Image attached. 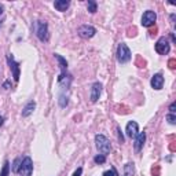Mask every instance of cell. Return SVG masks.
<instances>
[{
  "label": "cell",
  "instance_id": "484cf974",
  "mask_svg": "<svg viewBox=\"0 0 176 176\" xmlns=\"http://www.w3.org/2000/svg\"><path fill=\"white\" fill-rule=\"evenodd\" d=\"M175 107H176V105H175V103H172V105H171V107H169V110H171V113H169V114H175Z\"/></svg>",
  "mask_w": 176,
  "mask_h": 176
},
{
  "label": "cell",
  "instance_id": "2e32d148",
  "mask_svg": "<svg viewBox=\"0 0 176 176\" xmlns=\"http://www.w3.org/2000/svg\"><path fill=\"white\" fill-rule=\"evenodd\" d=\"M133 172H135L133 164H132V162H128V164H127V165L124 167V175H122V176H132Z\"/></svg>",
  "mask_w": 176,
  "mask_h": 176
},
{
  "label": "cell",
  "instance_id": "f1b7e54d",
  "mask_svg": "<svg viewBox=\"0 0 176 176\" xmlns=\"http://www.w3.org/2000/svg\"><path fill=\"white\" fill-rule=\"evenodd\" d=\"M0 25H2V22H0Z\"/></svg>",
  "mask_w": 176,
  "mask_h": 176
},
{
  "label": "cell",
  "instance_id": "44dd1931",
  "mask_svg": "<svg viewBox=\"0 0 176 176\" xmlns=\"http://www.w3.org/2000/svg\"><path fill=\"white\" fill-rule=\"evenodd\" d=\"M167 120L169 121V124H175V122H176L175 114H168V116H167Z\"/></svg>",
  "mask_w": 176,
  "mask_h": 176
},
{
  "label": "cell",
  "instance_id": "ffe728a7",
  "mask_svg": "<svg viewBox=\"0 0 176 176\" xmlns=\"http://www.w3.org/2000/svg\"><path fill=\"white\" fill-rule=\"evenodd\" d=\"M94 161H95L96 164H103L105 161H106V156H103V154H99V156H96L95 158H94Z\"/></svg>",
  "mask_w": 176,
  "mask_h": 176
},
{
  "label": "cell",
  "instance_id": "5bb4252c",
  "mask_svg": "<svg viewBox=\"0 0 176 176\" xmlns=\"http://www.w3.org/2000/svg\"><path fill=\"white\" fill-rule=\"evenodd\" d=\"M35 107H36V103L33 102V100H31V102L24 107V110H22V117H28V116H31L33 113V110H35Z\"/></svg>",
  "mask_w": 176,
  "mask_h": 176
},
{
  "label": "cell",
  "instance_id": "6da1fadb",
  "mask_svg": "<svg viewBox=\"0 0 176 176\" xmlns=\"http://www.w3.org/2000/svg\"><path fill=\"white\" fill-rule=\"evenodd\" d=\"M95 145H96V149L102 153L103 156L109 154L110 150H111V145L109 139H107L105 135H96L95 136Z\"/></svg>",
  "mask_w": 176,
  "mask_h": 176
},
{
  "label": "cell",
  "instance_id": "8992f818",
  "mask_svg": "<svg viewBox=\"0 0 176 176\" xmlns=\"http://www.w3.org/2000/svg\"><path fill=\"white\" fill-rule=\"evenodd\" d=\"M169 50H171V46H169V43H168L167 37H160L156 43V51L158 52L160 55H167L168 52H169Z\"/></svg>",
  "mask_w": 176,
  "mask_h": 176
},
{
  "label": "cell",
  "instance_id": "cb8c5ba5",
  "mask_svg": "<svg viewBox=\"0 0 176 176\" xmlns=\"http://www.w3.org/2000/svg\"><path fill=\"white\" fill-rule=\"evenodd\" d=\"M81 173H83V168H77L72 176H81Z\"/></svg>",
  "mask_w": 176,
  "mask_h": 176
},
{
  "label": "cell",
  "instance_id": "83f0119b",
  "mask_svg": "<svg viewBox=\"0 0 176 176\" xmlns=\"http://www.w3.org/2000/svg\"><path fill=\"white\" fill-rule=\"evenodd\" d=\"M2 13H3V6L0 4V14H2Z\"/></svg>",
  "mask_w": 176,
  "mask_h": 176
},
{
  "label": "cell",
  "instance_id": "5b68a950",
  "mask_svg": "<svg viewBox=\"0 0 176 176\" xmlns=\"http://www.w3.org/2000/svg\"><path fill=\"white\" fill-rule=\"evenodd\" d=\"M156 21H157V14L154 13V11H151V10L145 11L143 15H142V25L146 26V28L153 26L156 24Z\"/></svg>",
  "mask_w": 176,
  "mask_h": 176
},
{
  "label": "cell",
  "instance_id": "9a60e30c",
  "mask_svg": "<svg viewBox=\"0 0 176 176\" xmlns=\"http://www.w3.org/2000/svg\"><path fill=\"white\" fill-rule=\"evenodd\" d=\"M54 57L55 59L59 62V66H61V69H62V72H66V69H67V62H66V59L61 57L59 54H54Z\"/></svg>",
  "mask_w": 176,
  "mask_h": 176
},
{
  "label": "cell",
  "instance_id": "d4e9b609",
  "mask_svg": "<svg viewBox=\"0 0 176 176\" xmlns=\"http://www.w3.org/2000/svg\"><path fill=\"white\" fill-rule=\"evenodd\" d=\"M168 65H169L171 69H175L176 67V61L175 59H169V62H168Z\"/></svg>",
  "mask_w": 176,
  "mask_h": 176
},
{
  "label": "cell",
  "instance_id": "4316f807",
  "mask_svg": "<svg viewBox=\"0 0 176 176\" xmlns=\"http://www.w3.org/2000/svg\"><path fill=\"white\" fill-rule=\"evenodd\" d=\"M3 122H4V118H3V116H0V127L3 125Z\"/></svg>",
  "mask_w": 176,
  "mask_h": 176
},
{
  "label": "cell",
  "instance_id": "7c38bea8",
  "mask_svg": "<svg viewBox=\"0 0 176 176\" xmlns=\"http://www.w3.org/2000/svg\"><path fill=\"white\" fill-rule=\"evenodd\" d=\"M135 139V150L136 151H140V149L143 147L145 145V140H146V133L145 132H139L136 136L133 138Z\"/></svg>",
  "mask_w": 176,
  "mask_h": 176
},
{
  "label": "cell",
  "instance_id": "7a4b0ae2",
  "mask_svg": "<svg viewBox=\"0 0 176 176\" xmlns=\"http://www.w3.org/2000/svg\"><path fill=\"white\" fill-rule=\"evenodd\" d=\"M132 58V54H131L129 48L127 47L125 43H120L117 47V61L120 63H127L131 61Z\"/></svg>",
  "mask_w": 176,
  "mask_h": 176
},
{
  "label": "cell",
  "instance_id": "7402d4cb",
  "mask_svg": "<svg viewBox=\"0 0 176 176\" xmlns=\"http://www.w3.org/2000/svg\"><path fill=\"white\" fill-rule=\"evenodd\" d=\"M103 176H117L114 169H109V171H105L103 172Z\"/></svg>",
  "mask_w": 176,
  "mask_h": 176
},
{
  "label": "cell",
  "instance_id": "3957f363",
  "mask_svg": "<svg viewBox=\"0 0 176 176\" xmlns=\"http://www.w3.org/2000/svg\"><path fill=\"white\" fill-rule=\"evenodd\" d=\"M36 36L42 42L48 40V25L46 21H37L36 22Z\"/></svg>",
  "mask_w": 176,
  "mask_h": 176
},
{
  "label": "cell",
  "instance_id": "e0dca14e",
  "mask_svg": "<svg viewBox=\"0 0 176 176\" xmlns=\"http://www.w3.org/2000/svg\"><path fill=\"white\" fill-rule=\"evenodd\" d=\"M9 175H10V162L6 161L2 168V172H0V176H9Z\"/></svg>",
  "mask_w": 176,
  "mask_h": 176
},
{
  "label": "cell",
  "instance_id": "ba28073f",
  "mask_svg": "<svg viewBox=\"0 0 176 176\" xmlns=\"http://www.w3.org/2000/svg\"><path fill=\"white\" fill-rule=\"evenodd\" d=\"M9 65H10V69L11 72H13V77L14 80L18 81L20 80V63L15 62V59H14L13 55H9Z\"/></svg>",
  "mask_w": 176,
  "mask_h": 176
},
{
  "label": "cell",
  "instance_id": "4fadbf2b",
  "mask_svg": "<svg viewBox=\"0 0 176 176\" xmlns=\"http://www.w3.org/2000/svg\"><path fill=\"white\" fill-rule=\"evenodd\" d=\"M69 6H70L69 0H57V2L54 3V7L58 11H66L67 9H69Z\"/></svg>",
  "mask_w": 176,
  "mask_h": 176
},
{
  "label": "cell",
  "instance_id": "603a6c76",
  "mask_svg": "<svg viewBox=\"0 0 176 176\" xmlns=\"http://www.w3.org/2000/svg\"><path fill=\"white\" fill-rule=\"evenodd\" d=\"M59 105H61L62 107H65L66 105H67V100H65V96H63V95L59 96Z\"/></svg>",
  "mask_w": 176,
  "mask_h": 176
},
{
  "label": "cell",
  "instance_id": "9c48e42d",
  "mask_svg": "<svg viewBox=\"0 0 176 176\" xmlns=\"http://www.w3.org/2000/svg\"><path fill=\"white\" fill-rule=\"evenodd\" d=\"M125 132H127V136L135 138L138 133H139V125H138V122L136 121H129L128 124H127Z\"/></svg>",
  "mask_w": 176,
  "mask_h": 176
},
{
  "label": "cell",
  "instance_id": "30bf717a",
  "mask_svg": "<svg viewBox=\"0 0 176 176\" xmlns=\"http://www.w3.org/2000/svg\"><path fill=\"white\" fill-rule=\"evenodd\" d=\"M100 92H102V84H100V83L92 84V87H91V94H89V99H91V102H96V100L99 99Z\"/></svg>",
  "mask_w": 176,
  "mask_h": 176
},
{
  "label": "cell",
  "instance_id": "d6986e66",
  "mask_svg": "<svg viewBox=\"0 0 176 176\" xmlns=\"http://www.w3.org/2000/svg\"><path fill=\"white\" fill-rule=\"evenodd\" d=\"M21 162H22L21 158H15V160H14V164H13V172H14V173H18L20 167H21Z\"/></svg>",
  "mask_w": 176,
  "mask_h": 176
},
{
  "label": "cell",
  "instance_id": "52a82bcc",
  "mask_svg": "<svg viewBox=\"0 0 176 176\" xmlns=\"http://www.w3.org/2000/svg\"><path fill=\"white\" fill-rule=\"evenodd\" d=\"M77 32H78V35L83 37V39H91V37L95 36L96 29L94 28V26H91V25H83V26L78 28Z\"/></svg>",
  "mask_w": 176,
  "mask_h": 176
},
{
  "label": "cell",
  "instance_id": "ac0fdd59",
  "mask_svg": "<svg viewBox=\"0 0 176 176\" xmlns=\"http://www.w3.org/2000/svg\"><path fill=\"white\" fill-rule=\"evenodd\" d=\"M87 7H88V11L89 13H96V7H98V4H96V2H94V0H88V4H87Z\"/></svg>",
  "mask_w": 176,
  "mask_h": 176
},
{
  "label": "cell",
  "instance_id": "277c9868",
  "mask_svg": "<svg viewBox=\"0 0 176 176\" xmlns=\"http://www.w3.org/2000/svg\"><path fill=\"white\" fill-rule=\"evenodd\" d=\"M33 172V162H32V158L31 157H25L21 162V167H20V171L18 173L21 176H31Z\"/></svg>",
  "mask_w": 176,
  "mask_h": 176
},
{
  "label": "cell",
  "instance_id": "8fae6325",
  "mask_svg": "<svg viewBox=\"0 0 176 176\" xmlns=\"http://www.w3.org/2000/svg\"><path fill=\"white\" fill-rule=\"evenodd\" d=\"M150 84H151V87L154 89H161L164 87V77H162V74H161V73L154 74V76L151 77Z\"/></svg>",
  "mask_w": 176,
  "mask_h": 176
}]
</instances>
